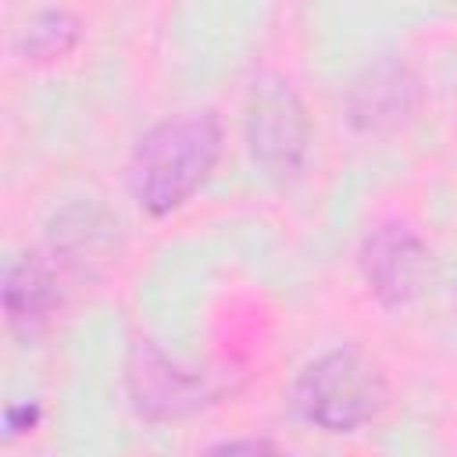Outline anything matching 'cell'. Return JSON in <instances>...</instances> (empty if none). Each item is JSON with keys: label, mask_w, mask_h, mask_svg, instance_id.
Masks as SVG:
<instances>
[{"label": "cell", "mask_w": 457, "mask_h": 457, "mask_svg": "<svg viewBox=\"0 0 457 457\" xmlns=\"http://www.w3.org/2000/svg\"><path fill=\"white\" fill-rule=\"evenodd\" d=\"M221 118L214 111H186L150 125L125 168V182L139 211L164 218L193 200V193L211 179L221 157Z\"/></svg>", "instance_id": "obj_1"}, {"label": "cell", "mask_w": 457, "mask_h": 457, "mask_svg": "<svg viewBox=\"0 0 457 457\" xmlns=\"http://www.w3.org/2000/svg\"><path fill=\"white\" fill-rule=\"evenodd\" d=\"M293 411L328 436H350L371 425L389 403L382 364L357 343L332 346L307 361L293 382Z\"/></svg>", "instance_id": "obj_2"}, {"label": "cell", "mask_w": 457, "mask_h": 457, "mask_svg": "<svg viewBox=\"0 0 457 457\" xmlns=\"http://www.w3.org/2000/svg\"><path fill=\"white\" fill-rule=\"evenodd\" d=\"M246 150L271 179H293L311 150V118L300 93L282 75H264L253 82L246 100Z\"/></svg>", "instance_id": "obj_3"}, {"label": "cell", "mask_w": 457, "mask_h": 457, "mask_svg": "<svg viewBox=\"0 0 457 457\" xmlns=\"http://www.w3.org/2000/svg\"><path fill=\"white\" fill-rule=\"evenodd\" d=\"M125 393L139 418L175 421L211 407L221 396V386L207 371L171 361L154 339H136L125 353Z\"/></svg>", "instance_id": "obj_4"}, {"label": "cell", "mask_w": 457, "mask_h": 457, "mask_svg": "<svg viewBox=\"0 0 457 457\" xmlns=\"http://www.w3.org/2000/svg\"><path fill=\"white\" fill-rule=\"evenodd\" d=\"M357 271L386 311H400L425 293L432 278V250L407 221H382L361 239Z\"/></svg>", "instance_id": "obj_5"}, {"label": "cell", "mask_w": 457, "mask_h": 457, "mask_svg": "<svg viewBox=\"0 0 457 457\" xmlns=\"http://www.w3.org/2000/svg\"><path fill=\"white\" fill-rule=\"evenodd\" d=\"M421 107V82L400 57L364 64L346 86V121L361 136H386L403 129Z\"/></svg>", "instance_id": "obj_6"}, {"label": "cell", "mask_w": 457, "mask_h": 457, "mask_svg": "<svg viewBox=\"0 0 457 457\" xmlns=\"http://www.w3.org/2000/svg\"><path fill=\"white\" fill-rule=\"evenodd\" d=\"M64 289H61V268L46 253H25L7 264L4 271V314L7 325L32 339L50 314L61 307Z\"/></svg>", "instance_id": "obj_7"}, {"label": "cell", "mask_w": 457, "mask_h": 457, "mask_svg": "<svg viewBox=\"0 0 457 457\" xmlns=\"http://www.w3.org/2000/svg\"><path fill=\"white\" fill-rule=\"evenodd\" d=\"M118 221H111L100 207L75 204L64 207L46 232V257L75 275H93L100 264L111 261L114 253V232Z\"/></svg>", "instance_id": "obj_8"}, {"label": "cell", "mask_w": 457, "mask_h": 457, "mask_svg": "<svg viewBox=\"0 0 457 457\" xmlns=\"http://www.w3.org/2000/svg\"><path fill=\"white\" fill-rule=\"evenodd\" d=\"M79 36H82V25L71 11L64 7H46L39 14H32L18 36V54L32 64H50V61H61L68 57L75 46H79Z\"/></svg>", "instance_id": "obj_9"}, {"label": "cell", "mask_w": 457, "mask_h": 457, "mask_svg": "<svg viewBox=\"0 0 457 457\" xmlns=\"http://www.w3.org/2000/svg\"><path fill=\"white\" fill-rule=\"evenodd\" d=\"M39 421V407L36 403H18V407H7L4 414V428H7V439L18 436V432H32V425Z\"/></svg>", "instance_id": "obj_10"}, {"label": "cell", "mask_w": 457, "mask_h": 457, "mask_svg": "<svg viewBox=\"0 0 457 457\" xmlns=\"http://www.w3.org/2000/svg\"><path fill=\"white\" fill-rule=\"evenodd\" d=\"M261 450H275L268 439H225L214 446V453H261Z\"/></svg>", "instance_id": "obj_11"}]
</instances>
